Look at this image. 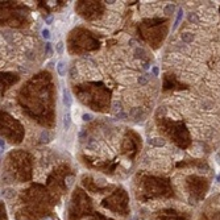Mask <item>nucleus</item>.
I'll use <instances>...</instances> for the list:
<instances>
[{
  "label": "nucleus",
  "mask_w": 220,
  "mask_h": 220,
  "mask_svg": "<svg viewBox=\"0 0 220 220\" xmlns=\"http://www.w3.org/2000/svg\"><path fill=\"white\" fill-rule=\"evenodd\" d=\"M41 33H42V37H44V38H46V40H49V38H50V32L47 29H42Z\"/></svg>",
  "instance_id": "7"
},
{
  "label": "nucleus",
  "mask_w": 220,
  "mask_h": 220,
  "mask_svg": "<svg viewBox=\"0 0 220 220\" xmlns=\"http://www.w3.org/2000/svg\"><path fill=\"white\" fill-rule=\"evenodd\" d=\"M55 50H57L58 54H62V53H63V42H58V44L55 45Z\"/></svg>",
  "instance_id": "6"
},
{
  "label": "nucleus",
  "mask_w": 220,
  "mask_h": 220,
  "mask_svg": "<svg viewBox=\"0 0 220 220\" xmlns=\"http://www.w3.org/2000/svg\"><path fill=\"white\" fill-rule=\"evenodd\" d=\"M92 119V116H91V115H83V120H91Z\"/></svg>",
  "instance_id": "9"
},
{
  "label": "nucleus",
  "mask_w": 220,
  "mask_h": 220,
  "mask_svg": "<svg viewBox=\"0 0 220 220\" xmlns=\"http://www.w3.org/2000/svg\"><path fill=\"white\" fill-rule=\"evenodd\" d=\"M52 20H53V16H50V17L46 19V22H52Z\"/></svg>",
  "instance_id": "10"
},
{
  "label": "nucleus",
  "mask_w": 220,
  "mask_h": 220,
  "mask_svg": "<svg viewBox=\"0 0 220 220\" xmlns=\"http://www.w3.org/2000/svg\"><path fill=\"white\" fill-rule=\"evenodd\" d=\"M149 144H152V145H156V146H161L163 145V141H161L160 139H153V140H149Z\"/></svg>",
  "instance_id": "5"
},
{
  "label": "nucleus",
  "mask_w": 220,
  "mask_h": 220,
  "mask_svg": "<svg viewBox=\"0 0 220 220\" xmlns=\"http://www.w3.org/2000/svg\"><path fill=\"white\" fill-rule=\"evenodd\" d=\"M57 71L61 77H65L66 75V66H65V62L63 61H60L57 63Z\"/></svg>",
  "instance_id": "2"
},
{
  "label": "nucleus",
  "mask_w": 220,
  "mask_h": 220,
  "mask_svg": "<svg viewBox=\"0 0 220 220\" xmlns=\"http://www.w3.org/2000/svg\"><path fill=\"white\" fill-rule=\"evenodd\" d=\"M70 124H71V116H70V114L67 112V114L65 115V117H63V127H65V129H69L70 128Z\"/></svg>",
  "instance_id": "4"
},
{
  "label": "nucleus",
  "mask_w": 220,
  "mask_h": 220,
  "mask_svg": "<svg viewBox=\"0 0 220 220\" xmlns=\"http://www.w3.org/2000/svg\"><path fill=\"white\" fill-rule=\"evenodd\" d=\"M3 196L7 199H12L13 196H15V190H12V188H5V190L3 191Z\"/></svg>",
  "instance_id": "3"
},
{
  "label": "nucleus",
  "mask_w": 220,
  "mask_h": 220,
  "mask_svg": "<svg viewBox=\"0 0 220 220\" xmlns=\"http://www.w3.org/2000/svg\"><path fill=\"white\" fill-rule=\"evenodd\" d=\"M180 19H182V11H179V12H178V17H177V20H175V24H174V28H173V29H175V28L178 27V24H179Z\"/></svg>",
  "instance_id": "8"
},
{
  "label": "nucleus",
  "mask_w": 220,
  "mask_h": 220,
  "mask_svg": "<svg viewBox=\"0 0 220 220\" xmlns=\"http://www.w3.org/2000/svg\"><path fill=\"white\" fill-rule=\"evenodd\" d=\"M63 103H65V106H66L67 108L71 107L73 98H71V94H70L69 90H63Z\"/></svg>",
  "instance_id": "1"
},
{
  "label": "nucleus",
  "mask_w": 220,
  "mask_h": 220,
  "mask_svg": "<svg viewBox=\"0 0 220 220\" xmlns=\"http://www.w3.org/2000/svg\"><path fill=\"white\" fill-rule=\"evenodd\" d=\"M44 220H53V218H46V219H44Z\"/></svg>",
  "instance_id": "11"
}]
</instances>
